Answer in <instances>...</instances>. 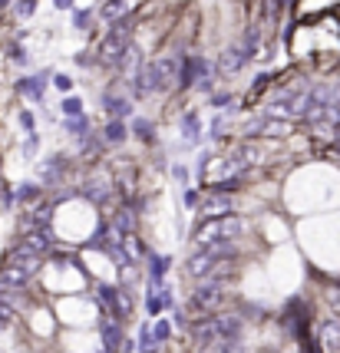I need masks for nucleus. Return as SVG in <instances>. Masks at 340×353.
<instances>
[{"mask_svg":"<svg viewBox=\"0 0 340 353\" xmlns=\"http://www.w3.org/2000/svg\"><path fill=\"white\" fill-rule=\"evenodd\" d=\"M175 70H179V60H175V57H162V60L149 63L139 73V90L142 92L166 90L169 83H175Z\"/></svg>","mask_w":340,"mask_h":353,"instance_id":"obj_1","label":"nucleus"},{"mask_svg":"<svg viewBox=\"0 0 340 353\" xmlns=\"http://www.w3.org/2000/svg\"><path fill=\"white\" fill-rule=\"evenodd\" d=\"M241 234V221L238 218H208V225L199 228V248L215 245V241H234Z\"/></svg>","mask_w":340,"mask_h":353,"instance_id":"obj_2","label":"nucleus"},{"mask_svg":"<svg viewBox=\"0 0 340 353\" xmlns=\"http://www.w3.org/2000/svg\"><path fill=\"white\" fill-rule=\"evenodd\" d=\"M221 297H225V294H221V281H218V277H212V281H205L199 291H195L192 304H195L199 310H215L218 304H221Z\"/></svg>","mask_w":340,"mask_h":353,"instance_id":"obj_3","label":"nucleus"},{"mask_svg":"<svg viewBox=\"0 0 340 353\" xmlns=\"http://www.w3.org/2000/svg\"><path fill=\"white\" fill-rule=\"evenodd\" d=\"M126 33H129V30H126V23H116V30H112L106 40L99 43V57H103L106 63L119 60V57L126 53Z\"/></svg>","mask_w":340,"mask_h":353,"instance_id":"obj_4","label":"nucleus"},{"mask_svg":"<svg viewBox=\"0 0 340 353\" xmlns=\"http://www.w3.org/2000/svg\"><path fill=\"white\" fill-rule=\"evenodd\" d=\"M228 205H232V201H228V195H212V199H205L201 201V218H221L218 215V212H228Z\"/></svg>","mask_w":340,"mask_h":353,"instance_id":"obj_5","label":"nucleus"},{"mask_svg":"<svg viewBox=\"0 0 340 353\" xmlns=\"http://www.w3.org/2000/svg\"><path fill=\"white\" fill-rule=\"evenodd\" d=\"M215 258H212V254H205V251H199V254H195V258H192V261H188V271H192V274L195 277H208L212 274V268H215Z\"/></svg>","mask_w":340,"mask_h":353,"instance_id":"obj_6","label":"nucleus"},{"mask_svg":"<svg viewBox=\"0 0 340 353\" xmlns=\"http://www.w3.org/2000/svg\"><path fill=\"white\" fill-rule=\"evenodd\" d=\"M103 340H106V350H119V347H123L116 323H103Z\"/></svg>","mask_w":340,"mask_h":353,"instance_id":"obj_7","label":"nucleus"},{"mask_svg":"<svg viewBox=\"0 0 340 353\" xmlns=\"http://www.w3.org/2000/svg\"><path fill=\"white\" fill-rule=\"evenodd\" d=\"M324 340H327V347H330V350H340V323L337 321H330L324 327Z\"/></svg>","mask_w":340,"mask_h":353,"instance_id":"obj_8","label":"nucleus"},{"mask_svg":"<svg viewBox=\"0 0 340 353\" xmlns=\"http://www.w3.org/2000/svg\"><path fill=\"white\" fill-rule=\"evenodd\" d=\"M119 14H126V3H123V0H109L106 7H103V17H109V20H116Z\"/></svg>","mask_w":340,"mask_h":353,"instance_id":"obj_9","label":"nucleus"},{"mask_svg":"<svg viewBox=\"0 0 340 353\" xmlns=\"http://www.w3.org/2000/svg\"><path fill=\"white\" fill-rule=\"evenodd\" d=\"M106 139H109V142H119V139H126V125L123 123H109L106 125Z\"/></svg>","mask_w":340,"mask_h":353,"instance_id":"obj_10","label":"nucleus"},{"mask_svg":"<svg viewBox=\"0 0 340 353\" xmlns=\"http://www.w3.org/2000/svg\"><path fill=\"white\" fill-rule=\"evenodd\" d=\"M106 106H109V112H112V116H126V112H129V103H119V99H106Z\"/></svg>","mask_w":340,"mask_h":353,"instance_id":"obj_11","label":"nucleus"},{"mask_svg":"<svg viewBox=\"0 0 340 353\" xmlns=\"http://www.w3.org/2000/svg\"><path fill=\"white\" fill-rule=\"evenodd\" d=\"M166 337H169V323H166V321H159V323L152 327V340H155V343H162Z\"/></svg>","mask_w":340,"mask_h":353,"instance_id":"obj_12","label":"nucleus"},{"mask_svg":"<svg viewBox=\"0 0 340 353\" xmlns=\"http://www.w3.org/2000/svg\"><path fill=\"white\" fill-rule=\"evenodd\" d=\"M166 264H169L166 258H152V277H155V281H162V274H166Z\"/></svg>","mask_w":340,"mask_h":353,"instance_id":"obj_13","label":"nucleus"},{"mask_svg":"<svg viewBox=\"0 0 340 353\" xmlns=\"http://www.w3.org/2000/svg\"><path fill=\"white\" fill-rule=\"evenodd\" d=\"M66 116H79V99H66Z\"/></svg>","mask_w":340,"mask_h":353,"instance_id":"obj_14","label":"nucleus"},{"mask_svg":"<svg viewBox=\"0 0 340 353\" xmlns=\"http://www.w3.org/2000/svg\"><path fill=\"white\" fill-rule=\"evenodd\" d=\"M70 3H73V0H57V7H70Z\"/></svg>","mask_w":340,"mask_h":353,"instance_id":"obj_15","label":"nucleus"},{"mask_svg":"<svg viewBox=\"0 0 340 353\" xmlns=\"http://www.w3.org/2000/svg\"><path fill=\"white\" fill-rule=\"evenodd\" d=\"M337 142H340V129H337Z\"/></svg>","mask_w":340,"mask_h":353,"instance_id":"obj_16","label":"nucleus"}]
</instances>
